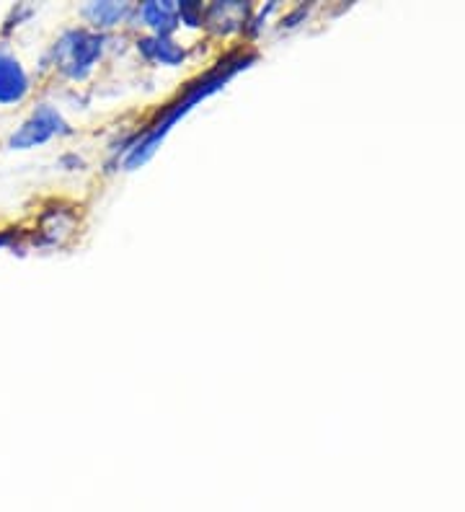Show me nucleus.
Listing matches in <instances>:
<instances>
[{
    "mask_svg": "<svg viewBox=\"0 0 465 512\" xmlns=\"http://www.w3.org/2000/svg\"><path fill=\"white\" fill-rule=\"evenodd\" d=\"M101 50H104V37L101 34H88L81 32V29H73V32L62 34L60 42L55 44V60L62 73L78 81L99 60Z\"/></svg>",
    "mask_w": 465,
    "mask_h": 512,
    "instance_id": "nucleus-1",
    "label": "nucleus"
},
{
    "mask_svg": "<svg viewBox=\"0 0 465 512\" xmlns=\"http://www.w3.org/2000/svg\"><path fill=\"white\" fill-rule=\"evenodd\" d=\"M68 132V122L62 119V114L57 112L52 104H39V107L21 122L19 130L8 138V148L31 150L37 148V145L50 143V140L55 138H62V135H68Z\"/></svg>",
    "mask_w": 465,
    "mask_h": 512,
    "instance_id": "nucleus-2",
    "label": "nucleus"
},
{
    "mask_svg": "<svg viewBox=\"0 0 465 512\" xmlns=\"http://www.w3.org/2000/svg\"><path fill=\"white\" fill-rule=\"evenodd\" d=\"M31 81L16 55L0 50V107H13L29 96Z\"/></svg>",
    "mask_w": 465,
    "mask_h": 512,
    "instance_id": "nucleus-3",
    "label": "nucleus"
},
{
    "mask_svg": "<svg viewBox=\"0 0 465 512\" xmlns=\"http://www.w3.org/2000/svg\"><path fill=\"white\" fill-rule=\"evenodd\" d=\"M137 50L143 52L148 60H153V63H161V65H179L184 63V47H179L176 42H171L168 37H145L137 42Z\"/></svg>",
    "mask_w": 465,
    "mask_h": 512,
    "instance_id": "nucleus-4",
    "label": "nucleus"
},
{
    "mask_svg": "<svg viewBox=\"0 0 465 512\" xmlns=\"http://www.w3.org/2000/svg\"><path fill=\"white\" fill-rule=\"evenodd\" d=\"M137 16L155 29L158 37H166L176 29V16H179V8L174 3H145V6L137 8Z\"/></svg>",
    "mask_w": 465,
    "mask_h": 512,
    "instance_id": "nucleus-5",
    "label": "nucleus"
},
{
    "mask_svg": "<svg viewBox=\"0 0 465 512\" xmlns=\"http://www.w3.org/2000/svg\"><path fill=\"white\" fill-rule=\"evenodd\" d=\"M132 8L127 3H91L83 8V16L91 21L93 26H114L122 19H127Z\"/></svg>",
    "mask_w": 465,
    "mask_h": 512,
    "instance_id": "nucleus-6",
    "label": "nucleus"
},
{
    "mask_svg": "<svg viewBox=\"0 0 465 512\" xmlns=\"http://www.w3.org/2000/svg\"><path fill=\"white\" fill-rule=\"evenodd\" d=\"M207 13H210V19L220 16V21H228V24H225V34H228V32H236V29H241V24L246 21L248 6L236 3V0H228V3H215V6H212Z\"/></svg>",
    "mask_w": 465,
    "mask_h": 512,
    "instance_id": "nucleus-7",
    "label": "nucleus"
},
{
    "mask_svg": "<svg viewBox=\"0 0 465 512\" xmlns=\"http://www.w3.org/2000/svg\"><path fill=\"white\" fill-rule=\"evenodd\" d=\"M179 16L189 26H199V24H202V8L194 6V3H181V6H179Z\"/></svg>",
    "mask_w": 465,
    "mask_h": 512,
    "instance_id": "nucleus-8",
    "label": "nucleus"
}]
</instances>
